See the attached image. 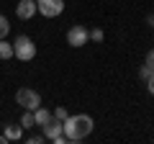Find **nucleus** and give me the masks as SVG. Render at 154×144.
I'll use <instances>...</instances> for the list:
<instances>
[{
    "label": "nucleus",
    "instance_id": "f257e3e1",
    "mask_svg": "<svg viewBox=\"0 0 154 144\" xmlns=\"http://www.w3.org/2000/svg\"><path fill=\"white\" fill-rule=\"evenodd\" d=\"M95 121L88 116V113H75V116H67L64 118V136L67 142H82L93 134Z\"/></svg>",
    "mask_w": 154,
    "mask_h": 144
},
{
    "label": "nucleus",
    "instance_id": "f03ea898",
    "mask_svg": "<svg viewBox=\"0 0 154 144\" xmlns=\"http://www.w3.org/2000/svg\"><path fill=\"white\" fill-rule=\"evenodd\" d=\"M13 57L21 62H31L33 57H36V44H33L31 36H16V41H13Z\"/></svg>",
    "mask_w": 154,
    "mask_h": 144
},
{
    "label": "nucleus",
    "instance_id": "7ed1b4c3",
    "mask_svg": "<svg viewBox=\"0 0 154 144\" xmlns=\"http://www.w3.org/2000/svg\"><path fill=\"white\" fill-rule=\"evenodd\" d=\"M16 103L21 105L23 111H36L38 105H41V95L36 90H31V88H21L16 93Z\"/></svg>",
    "mask_w": 154,
    "mask_h": 144
},
{
    "label": "nucleus",
    "instance_id": "20e7f679",
    "mask_svg": "<svg viewBox=\"0 0 154 144\" xmlns=\"http://www.w3.org/2000/svg\"><path fill=\"white\" fill-rule=\"evenodd\" d=\"M36 11L44 18H57L64 11V0H36Z\"/></svg>",
    "mask_w": 154,
    "mask_h": 144
},
{
    "label": "nucleus",
    "instance_id": "39448f33",
    "mask_svg": "<svg viewBox=\"0 0 154 144\" xmlns=\"http://www.w3.org/2000/svg\"><path fill=\"white\" fill-rule=\"evenodd\" d=\"M90 41V31L85 26H80V23H75V26L67 31V44L75 46V49H80V46H85Z\"/></svg>",
    "mask_w": 154,
    "mask_h": 144
},
{
    "label": "nucleus",
    "instance_id": "423d86ee",
    "mask_svg": "<svg viewBox=\"0 0 154 144\" xmlns=\"http://www.w3.org/2000/svg\"><path fill=\"white\" fill-rule=\"evenodd\" d=\"M41 131H44V136L51 142V139H57L59 134H64V121H59V118H54V116H51L49 121H46L44 126H41Z\"/></svg>",
    "mask_w": 154,
    "mask_h": 144
},
{
    "label": "nucleus",
    "instance_id": "0eeeda50",
    "mask_svg": "<svg viewBox=\"0 0 154 144\" xmlns=\"http://www.w3.org/2000/svg\"><path fill=\"white\" fill-rule=\"evenodd\" d=\"M36 13H38L36 11V0H21L16 5V16L21 18V21H28V18H33Z\"/></svg>",
    "mask_w": 154,
    "mask_h": 144
},
{
    "label": "nucleus",
    "instance_id": "6e6552de",
    "mask_svg": "<svg viewBox=\"0 0 154 144\" xmlns=\"http://www.w3.org/2000/svg\"><path fill=\"white\" fill-rule=\"evenodd\" d=\"M51 116H54V113H51V111H49V108H44V105H38L36 111H33V121H36V126H38V129L44 126V124H46V121H49V118H51Z\"/></svg>",
    "mask_w": 154,
    "mask_h": 144
},
{
    "label": "nucleus",
    "instance_id": "1a4fd4ad",
    "mask_svg": "<svg viewBox=\"0 0 154 144\" xmlns=\"http://www.w3.org/2000/svg\"><path fill=\"white\" fill-rule=\"evenodd\" d=\"M21 136H23V126H21V124H11V126H5V139H8V142H18Z\"/></svg>",
    "mask_w": 154,
    "mask_h": 144
},
{
    "label": "nucleus",
    "instance_id": "9d476101",
    "mask_svg": "<svg viewBox=\"0 0 154 144\" xmlns=\"http://www.w3.org/2000/svg\"><path fill=\"white\" fill-rule=\"evenodd\" d=\"M11 57H13V44H11V41H5V39H0V59H11Z\"/></svg>",
    "mask_w": 154,
    "mask_h": 144
},
{
    "label": "nucleus",
    "instance_id": "9b49d317",
    "mask_svg": "<svg viewBox=\"0 0 154 144\" xmlns=\"http://www.w3.org/2000/svg\"><path fill=\"white\" fill-rule=\"evenodd\" d=\"M21 126H23V131H28V129L36 126V121H33V111H23V116H21Z\"/></svg>",
    "mask_w": 154,
    "mask_h": 144
},
{
    "label": "nucleus",
    "instance_id": "f8f14e48",
    "mask_svg": "<svg viewBox=\"0 0 154 144\" xmlns=\"http://www.w3.org/2000/svg\"><path fill=\"white\" fill-rule=\"evenodd\" d=\"M8 33H11V23H8V18L0 13V39H5Z\"/></svg>",
    "mask_w": 154,
    "mask_h": 144
},
{
    "label": "nucleus",
    "instance_id": "ddd939ff",
    "mask_svg": "<svg viewBox=\"0 0 154 144\" xmlns=\"http://www.w3.org/2000/svg\"><path fill=\"white\" fill-rule=\"evenodd\" d=\"M105 39V33H103V28H93L90 31V41H95V44H100V41Z\"/></svg>",
    "mask_w": 154,
    "mask_h": 144
},
{
    "label": "nucleus",
    "instance_id": "4468645a",
    "mask_svg": "<svg viewBox=\"0 0 154 144\" xmlns=\"http://www.w3.org/2000/svg\"><path fill=\"white\" fill-rule=\"evenodd\" d=\"M67 116H69V113H67V108H64V105H59V108H54V118H59V121H64Z\"/></svg>",
    "mask_w": 154,
    "mask_h": 144
},
{
    "label": "nucleus",
    "instance_id": "2eb2a0df",
    "mask_svg": "<svg viewBox=\"0 0 154 144\" xmlns=\"http://www.w3.org/2000/svg\"><path fill=\"white\" fill-rule=\"evenodd\" d=\"M41 142H46L44 134H33V136H28V144H41Z\"/></svg>",
    "mask_w": 154,
    "mask_h": 144
},
{
    "label": "nucleus",
    "instance_id": "dca6fc26",
    "mask_svg": "<svg viewBox=\"0 0 154 144\" xmlns=\"http://www.w3.org/2000/svg\"><path fill=\"white\" fill-rule=\"evenodd\" d=\"M144 83H146V90H149V95H154V72L149 75L146 80H144Z\"/></svg>",
    "mask_w": 154,
    "mask_h": 144
},
{
    "label": "nucleus",
    "instance_id": "f3484780",
    "mask_svg": "<svg viewBox=\"0 0 154 144\" xmlns=\"http://www.w3.org/2000/svg\"><path fill=\"white\" fill-rule=\"evenodd\" d=\"M152 72H154V70H152V67H149V64H144V67H141V70H139V75H141V80H146V77H149V75H152Z\"/></svg>",
    "mask_w": 154,
    "mask_h": 144
},
{
    "label": "nucleus",
    "instance_id": "a211bd4d",
    "mask_svg": "<svg viewBox=\"0 0 154 144\" xmlns=\"http://www.w3.org/2000/svg\"><path fill=\"white\" fill-rule=\"evenodd\" d=\"M146 64H149V67H152V70H154V49H152V52H149V54H146Z\"/></svg>",
    "mask_w": 154,
    "mask_h": 144
},
{
    "label": "nucleus",
    "instance_id": "6ab92c4d",
    "mask_svg": "<svg viewBox=\"0 0 154 144\" xmlns=\"http://www.w3.org/2000/svg\"><path fill=\"white\" fill-rule=\"evenodd\" d=\"M146 23H149V28H154V16H146Z\"/></svg>",
    "mask_w": 154,
    "mask_h": 144
},
{
    "label": "nucleus",
    "instance_id": "aec40b11",
    "mask_svg": "<svg viewBox=\"0 0 154 144\" xmlns=\"http://www.w3.org/2000/svg\"><path fill=\"white\" fill-rule=\"evenodd\" d=\"M8 142V139H5V134H0V144H5Z\"/></svg>",
    "mask_w": 154,
    "mask_h": 144
}]
</instances>
